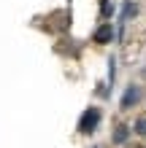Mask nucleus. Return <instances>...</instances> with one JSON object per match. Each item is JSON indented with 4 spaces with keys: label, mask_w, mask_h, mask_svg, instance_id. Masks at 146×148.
I'll list each match as a JSON object with an SVG mask.
<instances>
[{
    "label": "nucleus",
    "mask_w": 146,
    "mask_h": 148,
    "mask_svg": "<svg viewBox=\"0 0 146 148\" xmlns=\"http://www.w3.org/2000/svg\"><path fill=\"white\" fill-rule=\"evenodd\" d=\"M100 108H87L81 113V119H79V132L81 135H89V132H95L98 124H100Z\"/></svg>",
    "instance_id": "f257e3e1"
},
{
    "label": "nucleus",
    "mask_w": 146,
    "mask_h": 148,
    "mask_svg": "<svg viewBox=\"0 0 146 148\" xmlns=\"http://www.w3.org/2000/svg\"><path fill=\"white\" fill-rule=\"evenodd\" d=\"M127 137H130V129H127V127H116V132H114V143H125Z\"/></svg>",
    "instance_id": "20e7f679"
},
{
    "label": "nucleus",
    "mask_w": 146,
    "mask_h": 148,
    "mask_svg": "<svg viewBox=\"0 0 146 148\" xmlns=\"http://www.w3.org/2000/svg\"><path fill=\"white\" fill-rule=\"evenodd\" d=\"M135 132H138V135H146V119H138V121H135Z\"/></svg>",
    "instance_id": "39448f33"
},
{
    "label": "nucleus",
    "mask_w": 146,
    "mask_h": 148,
    "mask_svg": "<svg viewBox=\"0 0 146 148\" xmlns=\"http://www.w3.org/2000/svg\"><path fill=\"white\" fill-rule=\"evenodd\" d=\"M111 38H114V27H111V24H103L95 32V43H108Z\"/></svg>",
    "instance_id": "7ed1b4c3"
},
{
    "label": "nucleus",
    "mask_w": 146,
    "mask_h": 148,
    "mask_svg": "<svg viewBox=\"0 0 146 148\" xmlns=\"http://www.w3.org/2000/svg\"><path fill=\"white\" fill-rule=\"evenodd\" d=\"M141 100V86H127V92H125V97H122V108L127 110V108H133L135 105V102H138Z\"/></svg>",
    "instance_id": "f03ea898"
}]
</instances>
